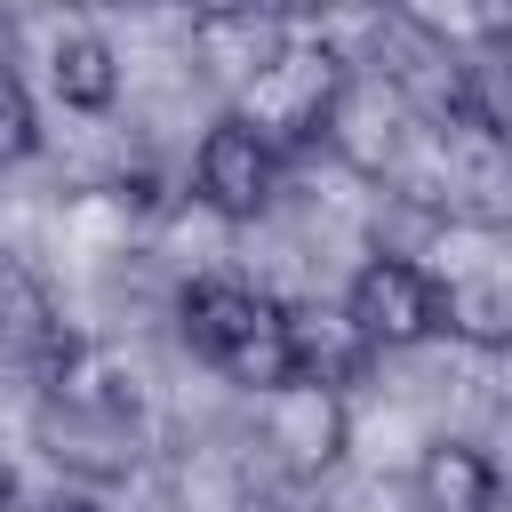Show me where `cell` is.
I'll use <instances>...</instances> for the list:
<instances>
[{"mask_svg":"<svg viewBox=\"0 0 512 512\" xmlns=\"http://www.w3.org/2000/svg\"><path fill=\"white\" fill-rule=\"evenodd\" d=\"M344 80H352V56H344L336 40H304V32H296V40H288V56H280L248 96H232V112L296 160V152L328 144V120H336Z\"/></svg>","mask_w":512,"mask_h":512,"instance_id":"cell-2","label":"cell"},{"mask_svg":"<svg viewBox=\"0 0 512 512\" xmlns=\"http://www.w3.org/2000/svg\"><path fill=\"white\" fill-rule=\"evenodd\" d=\"M264 448H272L296 480L328 472V464L352 448V392L296 376L288 392H272V400H264Z\"/></svg>","mask_w":512,"mask_h":512,"instance_id":"cell-7","label":"cell"},{"mask_svg":"<svg viewBox=\"0 0 512 512\" xmlns=\"http://www.w3.org/2000/svg\"><path fill=\"white\" fill-rule=\"evenodd\" d=\"M40 72H48V88H56L64 112H112L120 104V48L96 24H56Z\"/></svg>","mask_w":512,"mask_h":512,"instance_id":"cell-9","label":"cell"},{"mask_svg":"<svg viewBox=\"0 0 512 512\" xmlns=\"http://www.w3.org/2000/svg\"><path fill=\"white\" fill-rule=\"evenodd\" d=\"M368 360H376V352L360 344V328L344 320V304H336V312H312V304H296V376L352 392V376H360Z\"/></svg>","mask_w":512,"mask_h":512,"instance_id":"cell-10","label":"cell"},{"mask_svg":"<svg viewBox=\"0 0 512 512\" xmlns=\"http://www.w3.org/2000/svg\"><path fill=\"white\" fill-rule=\"evenodd\" d=\"M32 512H104V504H96L88 488H48V496H40Z\"/></svg>","mask_w":512,"mask_h":512,"instance_id":"cell-13","label":"cell"},{"mask_svg":"<svg viewBox=\"0 0 512 512\" xmlns=\"http://www.w3.org/2000/svg\"><path fill=\"white\" fill-rule=\"evenodd\" d=\"M408 488H416V512H496V504H504V464H496L480 440L440 432V440L416 448Z\"/></svg>","mask_w":512,"mask_h":512,"instance_id":"cell-8","label":"cell"},{"mask_svg":"<svg viewBox=\"0 0 512 512\" xmlns=\"http://www.w3.org/2000/svg\"><path fill=\"white\" fill-rule=\"evenodd\" d=\"M288 168H296V160H288L272 136H256L240 112H216V120L200 128V144H192V200H200L216 224H256V216H272Z\"/></svg>","mask_w":512,"mask_h":512,"instance_id":"cell-5","label":"cell"},{"mask_svg":"<svg viewBox=\"0 0 512 512\" xmlns=\"http://www.w3.org/2000/svg\"><path fill=\"white\" fill-rule=\"evenodd\" d=\"M288 40H296V24L272 16V8H200V16L184 24L192 64H200L208 80H224L232 96H248V88L288 56Z\"/></svg>","mask_w":512,"mask_h":512,"instance_id":"cell-6","label":"cell"},{"mask_svg":"<svg viewBox=\"0 0 512 512\" xmlns=\"http://www.w3.org/2000/svg\"><path fill=\"white\" fill-rule=\"evenodd\" d=\"M176 336L192 344L200 368H216L224 384H240L256 400H272V392L296 384V304H280L256 280H232V272L184 280Z\"/></svg>","mask_w":512,"mask_h":512,"instance_id":"cell-1","label":"cell"},{"mask_svg":"<svg viewBox=\"0 0 512 512\" xmlns=\"http://www.w3.org/2000/svg\"><path fill=\"white\" fill-rule=\"evenodd\" d=\"M32 152H40V96H32V64L8 56L0 64V160L24 168Z\"/></svg>","mask_w":512,"mask_h":512,"instance_id":"cell-12","label":"cell"},{"mask_svg":"<svg viewBox=\"0 0 512 512\" xmlns=\"http://www.w3.org/2000/svg\"><path fill=\"white\" fill-rule=\"evenodd\" d=\"M176 504H184V512H256V488H248V472H240L232 456L192 448L184 472H176Z\"/></svg>","mask_w":512,"mask_h":512,"instance_id":"cell-11","label":"cell"},{"mask_svg":"<svg viewBox=\"0 0 512 512\" xmlns=\"http://www.w3.org/2000/svg\"><path fill=\"white\" fill-rule=\"evenodd\" d=\"M336 304H344V320L360 328V344H368L376 360L448 336V288H440V272H432L424 256H400V248L360 256Z\"/></svg>","mask_w":512,"mask_h":512,"instance_id":"cell-3","label":"cell"},{"mask_svg":"<svg viewBox=\"0 0 512 512\" xmlns=\"http://www.w3.org/2000/svg\"><path fill=\"white\" fill-rule=\"evenodd\" d=\"M424 128H432V112L416 104V88H408L400 72L352 64V80H344V96H336V120H328V152H336L352 176H368V184H400V168H408V152L424 144Z\"/></svg>","mask_w":512,"mask_h":512,"instance_id":"cell-4","label":"cell"}]
</instances>
